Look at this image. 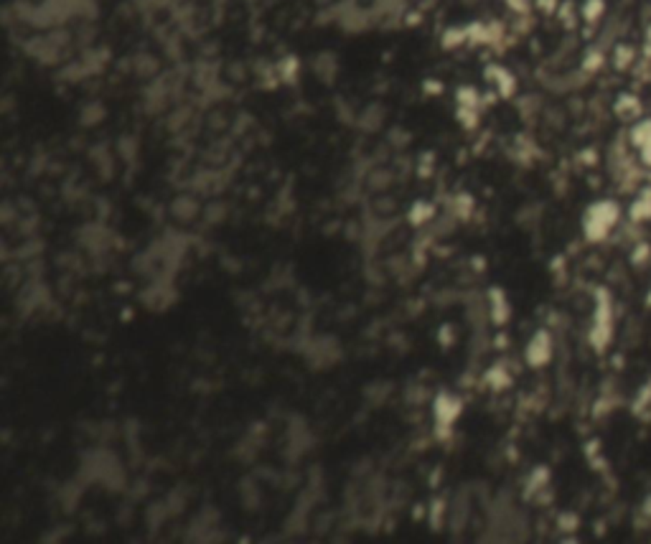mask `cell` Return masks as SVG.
Wrapping results in <instances>:
<instances>
[{
    "instance_id": "6da1fadb",
    "label": "cell",
    "mask_w": 651,
    "mask_h": 544,
    "mask_svg": "<svg viewBox=\"0 0 651 544\" xmlns=\"http://www.w3.org/2000/svg\"><path fill=\"white\" fill-rule=\"evenodd\" d=\"M621 216H623V209H621V203L616 199H598V201L588 203L580 219L582 237L590 244H601V242H606L608 237L614 235Z\"/></svg>"
},
{
    "instance_id": "7a4b0ae2",
    "label": "cell",
    "mask_w": 651,
    "mask_h": 544,
    "mask_svg": "<svg viewBox=\"0 0 651 544\" xmlns=\"http://www.w3.org/2000/svg\"><path fill=\"white\" fill-rule=\"evenodd\" d=\"M588 341L595 351H606L608 343L614 341V303H611L606 288H598V292H595V313Z\"/></svg>"
},
{
    "instance_id": "3957f363",
    "label": "cell",
    "mask_w": 651,
    "mask_h": 544,
    "mask_svg": "<svg viewBox=\"0 0 651 544\" xmlns=\"http://www.w3.org/2000/svg\"><path fill=\"white\" fill-rule=\"evenodd\" d=\"M524 359L532 369H542V367L550 364L552 361V336H550V331L539 329L537 333L532 336L529 343H527Z\"/></svg>"
},
{
    "instance_id": "277c9868",
    "label": "cell",
    "mask_w": 651,
    "mask_h": 544,
    "mask_svg": "<svg viewBox=\"0 0 651 544\" xmlns=\"http://www.w3.org/2000/svg\"><path fill=\"white\" fill-rule=\"evenodd\" d=\"M628 143H631L633 150L639 153L641 163L651 168V117L633 122L631 133H628Z\"/></svg>"
},
{
    "instance_id": "5b68a950",
    "label": "cell",
    "mask_w": 651,
    "mask_h": 544,
    "mask_svg": "<svg viewBox=\"0 0 651 544\" xmlns=\"http://www.w3.org/2000/svg\"><path fill=\"white\" fill-rule=\"evenodd\" d=\"M433 410H435V422L438 427H450L453 425V420L461 415V399L455 397V394H448V392H440L435 397V405H433Z\"/></svg>"
},
{
    "instance_id": "8992f818",
    "label": "cell",
    "mask_w": 651,
    "mask_h": 544,
    "mask_svg": "<svg viewBox=\"0 0 651 544\" xmlns=\"http://www.w3.org/2000/svg\"><path fill=\"white\" fill-rule=\"evenodd\" d=\"M614 112L618 114L621 120H641V112H644V105H641V100L636 95H631V92H623V95H618V100H616L614 105Z\"/></svg>"
},
{
    "instance_id": "52a82bcc",
    "label": "cell",
    "mask_w": 651,
    "mask_h": 544,
    "mask_svg": "<svg viewBox=\"0 0 651 544\" xmlns=\"http://www.w3.org/2000/svg\"><path fill=\"white\" fill-rule=\"evenodd\" d=\"M628 219H631L633 224H644L651 219V189L641 191L639 196L631 201V206H628Z\"/></svg>"
},
{
    "instance_id": "ba28073f",
    "label": "cell",
    "mask_w": 651,
    "mask_h": 544,
    "mask_svg": "<svg viewBox=\"0 0 651 544\" xmlns=\"http://www.w3.org/2000/svg\"><path fill=\"white\" fill-rule=\"evenodd\" d=\"M636 59H639V51L633 49L631 44H616V49H614V66L618 71L631 69L633 64H636Z\"/></svg>"
},
{
    "instance_id": "9c48e42d",
    "label": "cell",
    "mask_w": 651,
    "mask_h": 544,
    "mask_svg": "<svg viewBox=\"0 0 651 544\" xmlns=\"http://www.w3.org/2000/svg\"><path fill=\"white\" fill-rule=\"evenodd\" d=\"M488 303H491V316L496 323H504L506 318H509V303L504 300V295H501L499 288H493L491 295H488Z\"/></svg>"
},
{
    "instance_id": "30bf717a",
    "label": "cell",
    "mask_w": 651,
    "mask_h": 544,
    "mask_svg": "<svg viewBox=\"0 0 651 544\" xmlns=\"http://www.w3.org/2000/svg\"><path fill=\"white\" fill-rule=\"evenodd\" d=\"M580 13L585 23H598L603 18V13H606V0H585Z\"/></svg>"
},
{
    "instance_id": "8fae6325",
    "label": "cell",
    "mask_w": 651,
    "mask_h": 544,
    "mask_svg": "<svg viewBox=\"0 0 651 544\" xmlns=\"http://www.w3.org/2000/svg\"><path fill=\"white\" fill-rule=\"evenodd\" d=\"M433 214H435V206H433V203L418 201V203H415V206L410 209V214H407V216H410V222L415 224V227H423V224L428 222V219H430Z\"/></svg>"
},
{
    "instance_id": "7c38bea8",
    "label": "cell",
    "mask_w": 651,
    "mask_h": 544,
    "mask_svg": "<svg viewBox=\"0 0 651 544\" xmlns=\"http://www.w3.org/2000/svg\"><path fill=\"white\" fill-rule=\"evenodd\" d=\"M649 260H651V244H649V242H639V244L631 249V265L633 267H644Z\"/></svg>"
},
{
    "instance_id": "4fadbf2b",
    "label": "cell",
    "mask_w": 651,
    "mask_h": 544,
    "mask_svg": "<svg viewBox=\"0 0 651 544\" xmlns=\"http://www.w3.org/2000/svg\"><path fill=\"white\" fill-rule=\"evenodd\" d=\"M641 54H644L646 59H651V23L646 25V31H644V46H641Z\"/></svg>"
},
{
    "instance_id": "5bb4252c",
    "label": "cell",
    "mask_w": 651,
    "mask_h": 544,
    "mask_svg": "<svg viewBox=\"0 0 651 544\" xmlns=\"http://www.w3.org/2000/svg\"><path fill=\"white\" fill-rule=\"evenodd\" d=\"M644 514L646 516H651V494L646 496V501H644Z\"/></svg>"
},
{
    "instance_id": "9a60e30c",
    "label": "cell",
    "mask_w": 651,
    "mask_h": 544,
    "mask_svg": "<svg viewBox=\"0 0 651 544\" xmlns=\"http://www.w3.org/2000/svg\"><path fill=\"white\" fill-rule=\"evenodd\" d=\"M646 308H651V283H649V290H646Z\"/></svg>"
}]
</instances>
